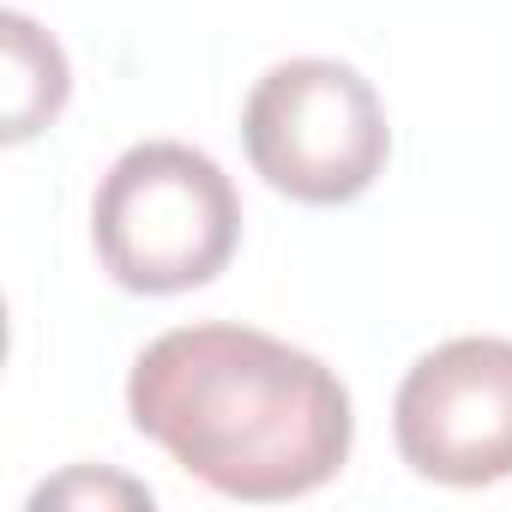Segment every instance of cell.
<instances>
[{"mask_svg": "<svg viewBox=\"0 0 512 512\" xmlns=\"http://www.w3.org/2000/svg\"><path fill=\"white\" fill-rule=\"evenodd\" d=\"M7 139H31L67 109L73 73L55 37H43L25 13H7Z\"/></svg>", "mask_w": 512, "mask_h": 512, "instance_id": "cell-5", "label": "cell"}, {"mask_svg": "<svg viewBox=\"0 0 512 512\" xmlns=\"http://www.w3.org/2000/svg\"><path fill=\"white\" fill-rule=\"evenodd\" d=\"M103 272L133 296H181L211 284L241 241V193L217 157L181 139L127 145L91 199Z\"/></svg>", "mask_w": 512, "mask_h": 512, "instance_id": "cell-2", "label": "cell"}, {"mask_svg": "<svg viewBox=\"0 0 512 512\" xmlns=\"http://www.w3.org/2000/svg\"><path fill=\"white\" fill-rule=\"evenodd\" d=\"M73 494H121V500H151V488H133V482H109V476H67V482H49L43 494H37V506H49V500H73Z\"/></svg>", "mask_w": 512, "mask_h": 512, "instance_id": "cell-6", "label": "cell"}, {"mask_svg": "<svg viewBox=\"0 0 512 512\" xmlns=\"http://www.w3.org/2000/svg\"><path fill=\"white\" fill-rule=\"evenodd\" d=\"M127 416L187 476L253 506L326 488L356 440L344 380L253 326H175L145 344Z\"/></svg>", "mask_w": 512, "mask_h": 512, "instance_id": "cell-1", "label": "cell"}, {"mask_svg": "<svg viewBox=\"0 0 512 512\" xmlns=\"http://www.w3.org/2000/svg\"><path fill=\"white\" fill-rule=\"evenodd\" d=\"M241 145L253 175H266V187L296 205H350L380 181L392 127L374 85L350 61L296 55L247 91Z\"/></svg>", "mask_w": 512, "mask_h": 512, "instance_id": "cell-3", "label": "cell"}, {"mask_svg": "<svg viewBox=\"0 0 512 512\" xmlns=\"http://www.w3.org/2000/svg\"><path fill=\"white\" fill-rule=\"evenodd\" d=\"M392 434L416 476L488 488L512 476V338H452L428 350L398 398Z\"/></svg>", "mask_w": 512, "mask_h": 512, "instance_id": "cell-4", "label": "cell"}]
</instances>
